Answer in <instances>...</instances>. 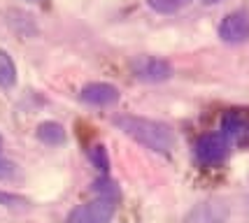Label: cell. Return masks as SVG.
Wrapping results in <instances>:
<instances>
[{"label": "cell", "instance_id": "6da1fadb", "mask_svg": "<svg viewBox=\"0 0 249 223\" xmlns=\"http://www.w3.org/2000/svg\"><path fill=\"white\" fill-rule=\"evenodd\" d=\"M114 126L119 128L121 133H126L128 137H133L135 142H140L142 147L159 151V154H170L175 147L173 130L165 126V123H161V121L124 114V117L114 119Z\"/></svg>", "mask_w": 249, "mask_h": 223}, {"label": "cell", "instance_id": "7a4b0ae2", "mask_svg": "<svg viewBox=\"0 0 249 223\" xmlns=\"http://www.w3.org/2000/svg\"><path fill=\"white\" fill-rule=\"evenodd\" d=\"M114 209H117V202L98 198L93 202L75 207L68 216V223H109L114 216Z\"/></svg>", "mask_w": 249, "mask_h": 223}, {"label": "cell", "instance_id": "3957f363", "mask_svg": "<svg viewBox=\"0 0 249 223\" xmlns=\"http://www.w3.org/2000/svg\"><path fill=\"white\" fill-rule=\"evenodd\" d=\"M130 68L138 79L149 82V84H159V82H165L173 77V65L165 58H156V56H138L130 63Z\"/></svg>", "mask_w": 249, "mask_h": 223}, {"label": "cell", "instance_id": "277c9868", "mask_svg": "<svg viewBox=\"0 0 249 223\" xmlns=\"http://www.w3.org/2000/svg\"><path fill=\"white\" fill-rule=\"evenodd\" d=\"M219 37L226 44H242L249 40V12L235 10L224 17L219 26Z\"/></svg>", "mask_w": 249, "mask_h": 223}, {"label": "cell", "instance_id": "5b68a950", "mask_svg": "<svg viewBox=\"0 0 249 223\" xmlns=\"http://www.w3.org/2000/svg\"><path fill=\"white\" fill-rule=\"evenodd\" d=\"M196 156L203 165H217L228 156V139L221 133H210L196 142Z\"/></svg>", "mask_w": 249, "mask_h": 223}, {"label": "cell", "instance_id": "8992f818", "mask_svg": "<svg viewBox=\"0 0 249 223\" xmlns=\"http://www.w3.org/2000/svg\"><path fill=\"white\" fill-rule=\"evenodd\" d=\"M228 219V205L221 200H205L191 207L184 223H224Z\"/></svg>", "mask_w": 249, "mask_h": 223}, {"label": "cell", "instance_id": "52a82bcc", "mask_svg": "<svg viewBox=\"0 0 249 223\" xmlns=\"http://www.w3.org/2000/svg\"><path fill=\"white\" fill-rule=\"evenodd\" d=\"M82 100L98 107L114 105L119 100V88L112 84H105V82H91L82 88Z\"/></svg>", "mask_w": 249, "mask_h": 223}, {"label": "cell", "instance_id": "ba28073f", "mask_svg": "<svg viewBox=\"0 0 249 223\" xmlns=\"http://www.w3.org/2000/svg\"><path fill=\"white\" fill-rule=\"evenodd\" d=\"M221 135L226 139H235V137H245L249 135V119L245 112L240 109H231L224 114L221 119Z\"/></svg>", "mask_w": 249, "mask_h": 223}, {"label": "cell", "instance_id": "9c48e42d", "mask_svg": "<svg viewBox=\"0 0 249 223\" xmlns=\"http://www.w3.org/2000/svg\"><path fill=\"white\" fill-rule=\"evenodd\" d=\"M37 139L44 142V144L56 147V144H63L65 142V130H63V126L56 123V121H44V123L37 126Z\"/></svg>", "mask_w": 249, "mask_h": 223}, {"label": "cell", "instance_id": "30bf717a", "mask_svg": "<svg viewBox=\"0 0 249 223\" xmlns=\"http://www.w3.org/2000/svg\"><path fill=\"white\" fill-rule=\"evenodd\" d=\"M14 84H17V65H14L10 53L0 49V86L12 88Z\"/></svg>", "mask_w": 249, "mask_h": 223}, {"label": "cell", "instance_id": "8fae6325", "mask_svg": "<svg viewBox=\"0 0 249 223\" xmlns=\"http://www.w3.org/2000/svg\"><path fill=\"white\" fill-rule=\"evenodd\" d=\"M191 0H147V5L152 7L154 12L159 14H173V12H179L182 7H186Z\"/></svg>", "mask_w": 249, "mask_h": 223}, {"label": "cell", "instance_id": "7c38bea8", "mask_svg": "<svg viewBox=\"0 0 249 223\" xmlns=\"http://www.w3.org/2000/svg\"><path fill=\"white\" fill-rule=\"evenodd\" d=\"M91 189H93L103 200H112V202L119 200V189H117V184L112 179H98V181H93Z\"/></svg>", "mask_w": 249, "mask_h": 223}, {"label": "cell", "instance_id": "4fadbf2b", "mask_svg": "<svg viewBox=\"0 0 249 223\" xmlns=\"http://www.w3.org/2000/svg\"><path fill=\"white\" fill-rule=\"evenodd\" d=\"M89 156H91V163H93L100 172H107L109 170V158H107V151H105V147H100V144H98V147H93Z\"/></svg>", "mask_w": 249, "mask_h": 223}, {"label": "cell", "instance_id": "5bb4252c", "mask_svg": "<svg viewBox=\"0 0 249 223\" xmlns=\"http://www.w3.org/2000/svg\"><path fill=\"white\" fill-rule=\"evenodd\" d=\"M0 202L10 205V207H19V205H26V200L17 198V195H10V193H0Z\"/></svg>", "mask_w": 249, "mask_h": 223}, {"label": "cell", "instance_id": "9a60e30c", "mask_svg": "<svg viewBox=\"0 0 249 223\" xmlns=\"http://www.w3.org/2000/svg\"><path fill=\"white\" fill-rule=\"evenodd\" d=\"M205 5H217V2H221V0H203Z\"/></svg>", "mask_w": 249, "mask_h": 223}, {"label": "cell", "instance_id": "2e32d148", "mask_svg": "<svg viewBox=\"0 0 249 223\" xmlns=\"http://www.w3.org/2000/svg\"><path fill=\"white\" fill-rule=\"evenodd\" d=\"M0 147H2V137H0Z\"/></svg>", "mask_w": 249, "mask_h": 223}, {"label": "cell", "instance_id": "e0dca14e", "mask_svg": "<svg viewBox=\"0 0 249 223\" xmlns=\"http://www.w3.org/2000/svg\"><path fill=\"white\" fill-rule=\"evenodd\" d=\"M31 2H35V0H31Z\"/></svg>", "mask_w": 249, "mask_h": 223}]
</instances>
